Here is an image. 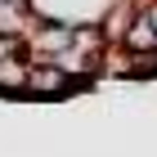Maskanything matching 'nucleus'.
<instances>
[{
    "instance_id": "1",
    "label": "nucleus",
    "mask_w": 157,
    "mask_h": 157,
    "mask_svg": "<svg viewBox=\"0 0 157 157\" xmlns=\"http://www.w3.org/2000/svg\"><path fill=\"white\" fill-rule=\"evenodd\" d=\"M76 27L81 23H67V18H49V13H36V23L27 32V54L32 59H59L63 49L76 40Z\"/></svg>"
},
{
    "instance_id": "2",
    "label": "nucleus",
    "mask_w": 157,
    "mask_h": 157,
    "mask_svg": "<svg viewBox=\"0 0 157 157\" xmlns=\"http://www.w3.org/2000/svg\"><path fill=\"white\" fill-rule=\"evenodd\" d=\"M76 90H81V85L63 72L54 59H32V67H27V85H23L27 99L54 103V99H67V94H76Z\"/></svg>"
},
{
    "instance_id": "3",
    "label": "nucleus",
    "mask_w": 157,
    "mask_h": 157,
    "mask_svg": "<svg viewBox=\"0 0 157 157\" xmlns=\"http://www.w3.org/2000/svg\"><path fill=\"white\" fill-rule=\"evenodd\" d=\"M121 49H130V54H157V27L148 23L144 13H135V23L126 27V36H121Z\"/></svg>"
},
{
    "instance_id": "4",
    "label": "nucleus",
    "mask_w": 157,
    "mask_h": 157,
    "mask_svg": "<svg viewBox=\"0 0 157 157\" xmlns=\"http://www.w3.org/2000/svg\"><path fill=\"white\" fill-rule=\"evenodd\" d=\"M27 67H32V54H9V59H0V94H23Z\"/></svg>"
},
{
    "instance_id": "5",
    "label": "nucleus",
    "mask_w": 157,
    "mask_h": 157,
    "mask_svg": "<svg viewBox=\"0 0 157 157\" xmlns=\"http://www.w3.org/2000/svg\"><path fill=\"white\" fill-rule=\"evenodd\" d=\"M139 13H144L148 23H153V27H157V0H139Z\"/></svg>"
}]
</instances>
